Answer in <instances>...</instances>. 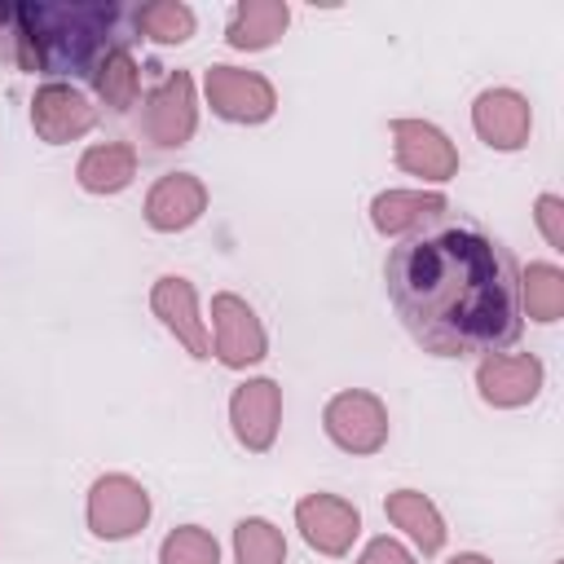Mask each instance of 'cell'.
Listing matches in <instances>:
<instances>
[{
  "label": "cell",
  "mask_w": 564,
  "mask_h": 564,
  "mask_svg": "<svg viewBox=\"0 0 564 564\" xmlns=\"http://www.w3.org/2000/svg\"><path fill=\"white\" fill-rule=\"evenodd\" d=\"M388 300L419 348L494 357L520 335V264L485 229L441 216L383 260Z\"/></svg>",
  "instance_id": "cell-1"
},
{
  "label": "cell",
  "mask_w": 564,
  "mask_h": 564,
  "mask_svg": "<svg viewBox=\"0 0 564 564\" xmlns=\"http://www.w3.org/2000/svg\"><path fill=\"white\" fill-rule=\"evenodd\" d=\"M119 4H13V62L44 75H93L123 44Z\"/></svg>",
  "instance_id": "cell-2"
},
{
  "label": "cell",
  "mask_w": 564,
  "mask_h": 564,
  "mask_svg": "<svg viewBox=\"0 0 564 564\" xmlns=\"http://www.w3.org/2000/svg\"><path fill=\"white\" fill-rule=\"evenodd\" d=\"M150 511H154V507H150L145 485L132 480V476H123V471L97 476L93 489H88V507H84L88 529H93V538H101V542H123V538L141 533V529L150 524Z\"/></svg>",
  "instance_id": "cell-3"
},
{
  "label": "cell",
  "mask_w": 564,
  "mask_h": 564,
  "mask_svg": "<svg viewBox=\"0 0 564 564\" xmlns=\"http://www.w3.org/2000/svg\"><path fill=\"white\" fill-rule=\"evenodd\" d=\"M322 427L344 454H379L388 445V432H392L388 405L366 388L335 392L322 410Z\"/></svg>",
  "instance_id": "cell-4"
},
{
  "label": "cell",
  "mask_w": 564,
  "mask_h": 564,
  "mask_svg": "<svg viewBox=\"0 0 564 564\" xmlns=\"http://www.w3.org/2000/svg\"><path fill=\"white\" fill-rule=\"evenodd\" d=\"M203 93H207L212 115H220V119H229V123H264V119H273V110H278V88H273L260 70L229 66V62L207 66Z\"/></svg>",
  "instance_id": "cell-5"
},
{
  "label": "cell",
  "mask_w": 564,
  "mask_h": 564,
  "mask_svg": "<svg viewBox=\"0 0 564 564\" xmlns=\"http://www.w3.org/2000/svg\"><path fill=\"white\" fill-rule=\"evenodd\" d=\"M141 128L159 150H181L194 137V128H198V93H194V75L189 70H167L150 88Z\"/></svg>",
  "instance_id": "cell-6"
},
{
  "label": "cell",
  "mask_w": 564,
  "mask_h": 564,
  "mask_svg": "<svg viewBox=\"0 0 564 564\" xmlns=\"http://www.w3.org/2000/svg\"><path fill=\"white\" fill-rule=\"evenodd\" d=\"M212 335H216V357L229 370H247L269 357V335L260 313L234 291L212 295Z\"/></svg>",
  "instance_id": "cell-7"
},
{
  "label": "cell",
  "mask_w": 564,
  "mask_h": 564,
  "mask_svg": "<svg viewBox=\"0 0 564 564\" xmlns=\"http://www.w3.org/2000/svg\"><path fill=\"white\" fill-rule=\"evenodd\" d=\"M388 132H392V154L401 172L432 185H445L449 176H458V150L432 119H392Z\"/></svg>",
  "instance_id": "cell-8"
},
{
  "label": "cell",
  "mask_w": 564,
  "mask_h": 564,
  "mask_svg": "<svg viewBox=\"0 0 564 564\" xmlns=\"http://www.w3.org/2000/svg\"><path fill=\"white\" fill-rule=\"evenodd\" d=\"M31 128L40 141L48 145H66V141H79L84 132L97 128V106L88 93H79L75 84L66 79H48L35 88L31 97Z\"/></svg>",
  "instance_id": "cell-9"
},
{
  "label": "cell",
  "mask_w": 564,
  "mask_h": 564,
  "mask_svg": "<svg viewBox=\"0 0 564 564\" xmlns=\"http://www.w3.org/2000/svg\"><path fill=\"white\" fill-rule=\"evenodd\" d=\"M150 308L154 317L167 326V335L189 352V357H212V335H207V317L198 308V291L189 278L181 273H163L154 286H150Z\"/></svg>",
  "instance_id": "cell-10"
},
{
  "label": "cell",
  "mask_w": 564,
  "mask_h": 564,
  "mask_svg": "<svg viewBox=\"0 0 564 564\" xmlns=\"http://www.w3.org/2000/svg\"><path fill=\"white\" fill-rule=\"evenodd\" d=\"M295 529L304 533V542L317 551V555H348L357 533H361V511L339 498V494H308L295 502Z\"/></svg>",
  "instance_id": "cell-11"
},
{
  "label": "cell",
  "mask_w": 564,
  "mask_h": 564,
  "mask_svg": "<svg viewBox=\"0 0 564 564\" xmlns=\"http://www.w3.org/2000/svg\"><path fill=\"white\" fill-rule=\"evenodd\" d=\"M471 128L489 150H524L533 132V106L516 88H485L471 101Z\"/></svg>",
  "instance_id": "cell-12"
},
{
  "label": "cell",
  "mask_w": 564,
  "mask_h": 564,
  "mask_svg": "<svg viewBox=\"0 0 564 564\" xmlns=\"http://www.w3.org/2000/svg\"><path fill=\"white\" fill-rule=\"evenodd\" d=\"M278 423H282V388L273 379H242L229 397V427L238 436L242 449L264 454L278 441Z\"/></svg>",
  "instance_id": "cell-13"
},
{
  "label": "cell",
  "mask_w": 564,
  "mask_h": 564,
  "mask_svg": "<svg viewBox=\"0 0 564 564\" xmlns=\"http://www.w3.org/2000/svg\"><path fill=\"white\" fill-rule=\"evenodd\" d=\"M542 379H546V370L533 352H494V357H480V366H476L480 401L494 410L529 405L542 392Z\"/></svg>",
  "instance_id": "cell-14"
},
{
  "label": "cell",
  "mask_w": 564,
  "mask_h": 564,
  "mask_svg": "<svg viewBox=\"0 0 564 564\" xmlns=\"http://www.w3.org/2000/svg\"><path fill=\"white\" fill-rule=\"evenodd\" d=\"M207 212V185L194 172H167L145 194V225L159 234H181Z\"/></svg>",
  "instance_id": "cell-15"
},
{
  "label": "cell",
  "mask_w": 564,
  "mask_h": 564,
  "mask_svg": "<svg viewBox=\"0 0 564 564\" xmlns=\"http://www.w3.org/2000/svg\"><path fill=\"white\" fill-rule=\"evenodd\" d=\"M441 216H449V198L441 189H383L370 198V225L383 238H410Z\"/></svg>",
  "instance_id": "cell-16"
},
{
  "label": "cell",
  "mask_w": 564,
  "mask_h": 564,
  "mask_svg": "<svg viewBox=\"0 0 564 564\" xmlns=\"http://www.w3.org/2000/svg\"><path fill=\"white\" fill-rule=\"evenodd\" d=\"M383 511H388V520H392L423 555H436V551L445 546V538H449L441 507H436L427 494H419V489H392L388 502H383Z\"/></svg>",
  "instance_id": "cell-17"
},
{
  "label": "cell",
  "mask_w": 564,
  "mask_h": 564,
  "mask_svg": "<svg viewBox=\"0 0 564 564\" xmlns=\"http://www.w3.org/2000/svg\"><path fill=\"white\" fill-rule=\"evenodd\" d=\"M286 22H291L286 0H242V4H234V13H229L225 40H229V48H238V53H260V48H269V44L282 40Z\"/></svg>",
  "instance_id": "cell-18"
},
{
  "label": "cell",
  "mask_w": 564,
  "mask_h": 564,
  "mask_svg": "<svg viewBox=\"0 0 564 564\" xmlns=\"http://www.w3.org/2000/svg\"><path fill=\"white\" fill-rule=\"evenodd\" d=\"M132 176H137V145L128 141H97L75 163V181L88 194H119L132 185Z\"/></svg>",
  "instance_id": "cell-19"
},
{
  "label": "cell",
  "mask_w": 564,
  "mask_h": 564,
  "mask_svg": "<svg viewBox=\"0 0 564 564\" xmlns=\"http://www.w3.org/2000/svg\"><path fill=\"white\" fill-rule=\"evenodd\" d=\"M93 93H97V101L101 106H110V110H132L137 106V97H141V66H137V57H132V48L128 44H119V48H110L97 66H93Z\"/></svg>",
  "instance_id": "cell-20"
},
{
  "label": "cell",
  "mask_w": 564,
  "mask_h": 564,
  "mask_svg": "<svg viewBox=\"0 0 564 564\" xmlns=\"http://www.w3.org/2000/svg\"><path fill=\"white\" fill-rule=\"evenodd\" d=\"M520 317H533L542 326L564 317V269L551 260H533L520 269Z\"/></svg>",
  "instance_id": "cell-21"
},
{
  "label": "cell",
  "mask_w": 564,
  "mask_h": 564,
  "mask_svg": "<svg viewBox=\"0 0 564 564\" xmlns=\"http://www.w3.org/2000/svg\"><path fill=\"white\" fill-rule=\"evenodd\" d=\"M132 22L154 44H185L194 35V26H198V13L189 4H181V0H150V4H141L132 13Z\"/></svg>",
  "instance_id": "cell-22"
},
{
  "label": "cell",
  "mask_w": 564,
  "mask_h": 564,
  "mask_svg": "<svg viewBox=\"0 0 564 564\" xmlns=\"http://www.w3.org/2000/svg\"><path fill=\"white\" fill-rule=\"evenodd\" d=\"M234 564H286V538L264 516H242L234 524Z\"/></svg>",
  "instance_id": "cell-23"
},
{
  "label": "cell",
  "mask_w": 564,
  "mask_h": 564,
  "mask_svg": "<svg viewBox=\"0 0 564 564\" xmlns=\"http://www.w3.org/2000/svg\"><path fill=\"white\" fill-rule=\"evenodd\" d=\"M159 564H220V546L203 524H176L159 542Z\"/></svg>",
  "instance_id": "cell-24"
},
{
  "label": "cell",
  "mask_w": 564,
  "mask_h": 564,
  "mask_svg": "<svg viewBox=\"0 0 564 564\" xmlns=\"http://www.w3.org/2000/svg\"><path fill=\"white\" fill-rule=\"evenodd\" d=\"M533 220H538L546 247H551V251H564V198H560V194H538Z\"/></svg>",
  "instance_id": "cell-25"
},
{
  "label": "cell",
  "mask_w": 564,
  "mask_h": 564,
  "mask_svg": "<svg viewBox=\"0 0 564 564\" xmlns=\"http://www.w3.org/2000/svg\"><path fill=\"white\" fill-rule=\"evenodd\" d=\"M352 564H419V560H414V551L405 542H397V538L383 533V538H370L366 551Z\"/></svg>",
  "instance_id": "cell-26"
},
{
  "label": "cell",
  "mask_w": 564,
  "mask_h": 564,
  "mask_svg": "<svg viewBox=\"0 0 564 564\" xmlns=\"http://www.w3.org/2000/svg\"><path fill=\"white\" fill-rule=\"evenodd\" d=\"M445 564H494L489 555H476V551H463V555H449Z\"/></svg>",
  "instance_id": "cell-27"
}]
</instances>
